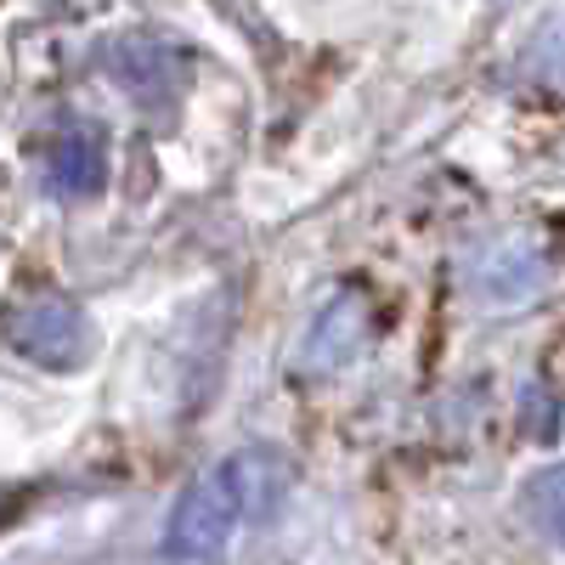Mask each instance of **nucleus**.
Returning <instances> with one entry per match:
<instances>
[{"label": "nucleus", "instance_id": "nucleus-1", "mask_svg": "<svg viewBox=\"0 0 565 565\" xmlns=\"http://www.w3.org/2000/svg\"><path fill=\"white\" fill-rule=\"evenodd\" d=\"M289 481V469L271 447H244L221 458L204 481H193L175 509H170V526H164V559L170 565H215L232 543V532L266 521L277 509V492Z\"/></svg>", "mask_w": 565, "mask_h": 565}, {"label": "nucleus", "instance_id": "nucleus-4", "mask_svg": "<svg viewBox=\"0 0 565 565\" xmlns=\"http://www.w3.org/2000/svg\"><path fill=\"white\" fill-rule=\"evenodd\" d=\"M45 175H52V186L63 199H90V193H103V181H108V148H103V136L97 130H63L57 136V148H52V164H45Z\"/></svg>", "mask_w": 565, "mask_h": 565}, {"label": "nucleus", "instance_id": "nucleus-2", "mask_svg": "<svg viewBox=\"0 0 565 565\" xmlns=\"http://www.w3.org/2000/svg\"><path fill=\"white\" fill-rule=\"evenodd\" d=\"M7 340L40 367H74L85 356V311L63 295H40L7 317Z\"/></svg>", "mask_w": 565, "mask_h": 565}, {"label": "nucleus", "instance_id": "nucleus-5", "mask_svg": "<svg viewBox=\"0 0 565 565\" xmlns=\"http://www.w3.org/2000/svg\"><path fill=\"white\" fill-rule=\"evenodd\" d=\"M114 74L136 103H170L175 90V57L148 34H130L114 45Z\"/></svg>", "mask_w": 565, "mask_h": 565}, {"label": "nucleus", "instance_id": "nucleus-6", "mask_svg": "<svg viewBox=\"0 0 565 565\" xmlns=\"http://www.w3.org/2000/svg\"><path fill=\"white\" fill-rule=\"evenodd\" d=\"M521 503H526V521H532L548 543L565 548V463H559V469H543V476H532Z\"/></svg>", "mask_w": 565, "mask_h": 565}, {"label": "nucleus", "instance_id": "nucleus-3", "mask_svg": "<svg viewBox=\"0 0 565 565\" xmlns=\"http://www.w3.org/2000/svg\"><path fill=\"white\" fill-rule=\"evenodd\" d=\"M362 334H367V306H362L356 295H340L334 306L317 317L311 334H306L300 367H306V373H334V367H345V362L356 356Z\"/></svg>", "mask_w": 565, "mask_h": 565}]
</instances>
